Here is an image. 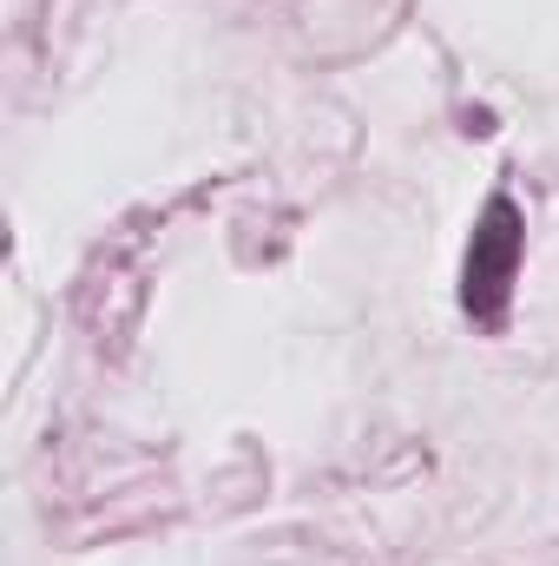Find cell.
Here are the masks:
<instances>
[{
	"instance_id": "cell-1",
	"label": "cell",
	"mask_w": 559,
	"mask_h": 566,
	"mask_svg": "<svg viewBox=\"0 0 559 566\" xmlns=\"http://www.w3.org/2000/svg\"><path fill=\"white\" fill-rule=\"evenodd\" d=\"M514 205H494L487 211V231H474V251H467V310L494 316L507 283H514Z\"/></svg>"
}]
</instances>
